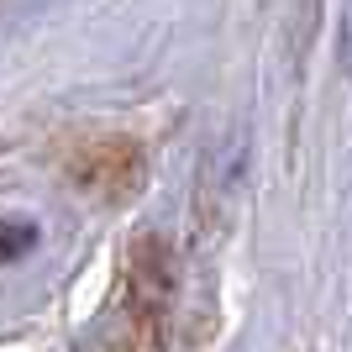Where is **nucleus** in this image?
I'll use <instances>...</instances> for the list:
<instances>
[{
  "label": "nucleus",
  "mask_w": 352,
  "mask_h": 352,
  "mask_svg": "<svg viewBox=\"0 0 352 352\" xmlns=\"http://www.w3.org/2000/svg\"><path fill=\"white\" fill-rule=\"evenodd\" d=\"M32 248V226H0V263Z\"/></svg>",
  "instance_id": "1"
}]
</instances>
